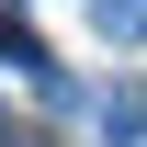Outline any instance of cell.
<instances>
[{"label": "cell", "mask_w": 147, "mask_h": 147, "mask_svg": "<svg viewBox=\"0 0 147 147\" xmlns=\"http://www.w3.org/2000/svg\"><path fill=\"white\" fill-rule=\"evenodd\" d=\"M91 23H102V45H147V0H91Z\"/></svg>", "instance_id": "obj_1"}]
</instances>
